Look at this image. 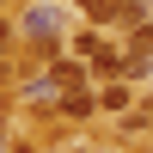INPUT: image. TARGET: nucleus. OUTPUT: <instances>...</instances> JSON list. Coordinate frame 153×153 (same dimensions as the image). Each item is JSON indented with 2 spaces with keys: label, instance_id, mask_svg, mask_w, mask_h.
<instances>
[{
  "label": "nucleus",
  "instance_id": "obj_1",
  "mask_svg": "<svg viewBox=\"0 0 153 153\" xmlns=\"http://www.w3.org/2000/svg\"><path fill=\"white\" fill-rule=\"evenodd\" d=\"M92 25H141V6L135 0H86Z\"/></svg>",
  "mask_w": 153,
  "mask_h": 153
},
{
  "label": "nucleus",
  "instance_id": "obj_2",
  "mask_svg": "<svg viewBox=\"0 0 153 153\" xmlns=\"http://www.w3.org/2000/svg\"><path fill=\"white\" fill-rule=\"evenodd\" d=\"M25 31H31V37H43V43H55V31H61V19H55L49 6H37L31 19H25Z\"/></svg>",
  "mask_w": 153,
  "mask_h": 153
},
{
  "label": "nucleus",
  "instance_id": "obj_3",
  "mask_svg": "<svg viewBox=\"0 0 153 153\" xmlns=\"http://www.w3.org/2000/svg\"><path fill=\"white\" fill-rule=\"evenodd\" d=\"M74 86H80V68H74V61H61V68H49L43 92H74Z\"/></svg>",
  "mask_w": 153,
  "mask_h": 153
},
{
  "label": "nucleus",
  "instance_id": "obj_4",
  "mask_svg": "<svg viewBox=\"0 0 153 153\" xmlns=\"http://www.w3.org/2000/svg\"><path fill=\"white\" fill-rule=\"evenodd\" d=\"M135 55H153V19L135 25Z\"/></svg>",
  "mask_w": 153,
  "mask_h": 153
},
{
  "label": "nucleus",
  "instance_id": "obj_5",
  "mask_svg": "<svg viewBox=\"0 0 153 153\" xmlns=\"http://www.w3.org/2000/svg\"><path fill=\"white\" fill-rule=\"evenodd\" d=\"M6 43H12V31H6V25H0V49H6Z\"/></svg>",
  "mask_w": 153,
  "mask_h": 153
}]
</instances>
